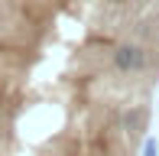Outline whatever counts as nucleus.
I'll return each mask as SVG.
<instances>
[{
  "label": "nucleus",
  "instance_id": "obj_3",
  "mask_svg": "<svg viewBox=\"0 0 159 156\" xmlns=\"http://www.w3.org/2000/svg\"><path fill=\"white\" fill-rule=\"evenodd\" d=\"M143 156H159V143H156L153 137H149L146 143H143Z\"/></svg>",
  "mask_w": 159,
  "mask_h": 156
},
{
  "label": "nucleus",
  "instance_id": "obj_1",
  "mask_svg": "<svg viewBox=\"0 0 159 156\" xmlns=\"http://www.w3.org/2000/svg\"><path fill=\"white\" fill-rule=\"evenodd\" d=\"M114 68H117L120 75H136L146 68V52H143V46H136V42H124V46L114 49Z\"/></svg>",
  "mask_w": 159,
  "mask_h": 156
},
{
  "label": "nucleus",
  "instance_id": "obj_2",
  "mask_svg": "<svg viewBox=\"0 0 159 156\" xmlns=\"http://www.w3.org/2000/svg\"><path fill=\"white\" fill-rule=\"evenodd\" d=\"M146 120H149L146 108H130V111H124L120 124H124L127 133H140V130H146Z\"/></svg>",
  "mask_w": 159,
  "mask_h": 156
}]
</instances>
